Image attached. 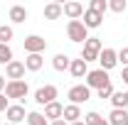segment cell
Listing matches in <instances>:
<instances>
[{"mask_svg":"<svg viewBox=\"0 0 128 125\" xmlns=\"http://www.w3.org/2000/svg\"><path fill=\"white\" fill-rule=\"evenodd\" d=\"M30 93V86H27V81L22 78V81H8L5 83V96H8V101L12 98V101H25Z\"/></svg>","mask_w":128,"mask_h":125,"instance_id":"cell-1","label":"cell"},{"mask_svg":"<svg viewBox=\"0 0 128 125\" xmlns=\"http://www.w3.org/2000/svg\"><path fill=\"white\" fill-rule=\"evenodd\" d=\"M66 37H69L72 42H76V44H84V42L89 39V30L84 27L81 20H69V22H66Z\"/></svg>","mask_w":128,"mask_h":125,"instance_id":"cell-2","label":"cell"},{"mask_svg":"<svg viewBox=\"0 0 128 125\" xmlns=\"http://www.w3.org/2000/svg\"><path fill=\"white\" fill-rule=\"evenodd\" d=\"M101 49H104V42H101L98 37H89V39L84 42V49H81V59H84L86 64L89 62H98Z\"/></svg>","mask_w":128,"mask_h":125,"instance_id":"cell-3","label":"cell"},{"mask_svg":"<svg viewBox=\"0 0 128 125\" xmlns=\"http://www.w3.org/2000/svg\"><path fill=\"white\" fill-rule=\"evenodd\" d=\"M66 98H69V103L81 106V103H86V101L91 98V88H89L86 83H76V86H72V88H69Z\"/></svg>","mask_w":128,"mask_h":125,"instance_id":"cell-4","label":"cell"},{"mask_svg":"<svg viewBox=\"0 0 128 125\" xmlns=\"http://www.w3.org/2000/svg\"><path fill=\"white\" fill-rule=\"evenodd\" d=\"M111 83V78H108V71H104V69H94V71H89L86 74V86L89 88H104V86H108Z\"/></svg>","mask_w":128,"mask_h":125,"instance_id":"cell-5","label":"cell"},{"mask_svg":"<svg viewBox=\"0 0 128 125\" xmlns=\"http://www.w3.org/2000/svg\"><path fill=\"white\" fill-rule=\"evenodd\" d=\"M57 96H59L57 86L47 83V86H42V88H37V91H34V101H37L40 106H49V103H54V101H57Z\"/></svg>","mask_w":128,"mask_h":125,"instance_id":"cell-6","label":"cell"},{"mask_svg":"<svg viewBox=\"0 0 128 125\" xmlns=\"http://www.w3.org/2000/svg\"><path fill=\"white\" fill-rule=\"evenodd\" d=\"M98 64H101L104 71H111L113 66L118 64V52L111 49V47H104V49H101V54H98Z\"/></svg>","mask_w":128,"mask_h":125,"instance_id":"cell-7","label":"cell"},{"mask_svg":"<svg viewBox=\"0 0 128 125\" xmlns=\"http://www.w3.org/2000/svg\"><path fill=\"white\" fill-rule=\"evenodd\" d=\"M44 49H47L44 37H40V34H30V37H25V52H27V54H42Z\"/></svg>","mask_w":128,"mask_h":125,"instance_id":"cell-8","label":"cell"},{"mask_svg":"<svg viewBox=\"0 0 128 125\" xmlns=\"http://www.w3.org/2000/svg\"><path fill=\"white\" fill-rule=\"evenodd\" d=\"M25 62H17V59H12V62L5 66V76L10 78V81H22L25 78Z\"/></svg>","mask_w":128,"mask_h":125,"instance_id":"cell-9","label":"cell"},{"mask_svg":"<svg viewBox=\"0 0 128 125\" xmlns=\"http://www.w3.org/2000/svg\"><path fill=\"white\" fill-rule=\"evenodd\" d=\"M62 10H64V15L69 17V20H81V17H84V5H81V2H76V0L64 2Z\"/></svg>","mask_w":128,"mask_h":125,"instance_id":"cell-10","label":"cell"},{"mask_svg":"<svg viewBox=\"0 0 128 125\" xmlns=\"http://www.w3.org/2000/svg\"><path fill=\"white\" fill-rule=\"evenodd\" d=\"M47 120H62L64 115V103H59V101H54V103H49V106H44V113H42Z\"/></svg>","mask_w":128,"mask_h":125,"instance_id":"cell-11","label":"cell"},{"mask_svg":"<svg viewBox=\"0 0 128 125\" xmlns=\"http://www.w3.org/2000/svg\"><path fill=\"white\" fill-rule=\"evenodd\" d=\"M69 74L74 78H86V74H89V64L84 62V59H72V64H69Z\"/></svg>","mask_w":128,"mask_h":125,"instance_id":"cell-12","label":"cell"},{"mask_svg":"<svg viewBox=\"0 0 128 125\" xmlns=\"http://www.w3.org/2000/svg\"><path fill=\"white\" fill-rule=\"evenodd\" d=\"M84 27L86 30H96V27H101V22H104V15H98V12H94V10H84Z\"/></svg>","mask_w":128,"mask_h":125,"instance_id":"cell-13","label":"cell"},{"mask_svg":"<svg viewBox=\"0 0 128 125\" xmlns=\"http://www.w3.org/2000/svg\"><path fill=\"white\" fill-rule=\"evenodd\" d=\"M5 118H8V123L17 125V123H22L27 115H25V108H22L20 103H15V106H10V108L5 110Z\"/></svg>","mask_w":128,"mask_h":125,"instance_id":"cell-14","label":"cell"},{"mask_svg":"<svg viewBox=\"0 0 128 125\" xmlns=\"http://www.w3.org/2000/svg\"><path fill=\"white\" fill-rule=\"evenodd\" d=\"M62 118L69 125L76 123V120H81V108H79V106H74V103H66V106H64V115H62Z\"/></svg>","mask_w":128,"mask_h":125,"instance_id":"cell-15","label":"cell"},{"mask_svg":"<svg viewBox=\"0 0 128 125\" xmlns=\"http://www.w3.org/2000/svg\"><path fill=\"white\" fill-rule=\"evenodd\" d=\"M42 66H44L42 54H27V59H25V69L27 71H40Z\"/></svg>","mask_w":128,"mask_h":125,"instance_id":"cell-16","label":"cell"},{"mask_svg":"<svg viewBox=\"0 0 128 125\" xmlns=\"http://www.w3.org/2000/svg\"><path fill=\"white\" fill-rule=\"evenodd\" d=\"M62 15H64V10L59 2H47L44 5V20H59Z\"/></svg>","mask_w":128,"mask_h":125,"instance_id":"cell-17","label":"cell"},{"mask_svg":"<svg viewBox=\"0 0 128 125\" xmlns=\"http://www.w3.org/2000/svg\"><path fill=\"white\" fill-rule=\"evenodd\" d=\"M108 125H128V113L121 108H113L108 115Z\"/></svg>","mask_w":128,"mask_h":125,"instance_id":"cell-18","label":"cell"},{"mask_svg":"<svg viewBox=\"0 0 128 125\" xmlns=\"http://www.w3.org/2000/svg\"><path fill=\"white\" fill-rule=\"evenodd\" d=\"M69 64H72V59H69L66 54H57V57L52 59V66H54L57 71H69Z\"/></svg>","mask_w":128,"mask_h":125,"instance_id":"cell-19","label":"cell"},{"mask_svg":"<svg viewBox=\"0 0 128 125\" xmlns=\"http://www.w3.org/2000/svg\"><path fill=\"white\" fill-rule=\"evenodd\" d=\"M113 103V108H121V110H126V106H128V98H126V93L123 91H113V96L108 98Z\"/></svg>","mask_w":128,"mask_h":125,"instance_id":"cell-20","label":"cell"},{"mask_svg":"<svg viewBox=\"0 0 128 125\" xmlns=\"http://www.w3.org/2000/svg\"><path fill=\"white\" fill-rule=\"evenodd\" d=\"M10 20H12V22H25V20H27V10H25L22 5H12V7H10Z\"/></svg>","mask_w":128,"mask_h":125,"instance_id":"cell-21","label":"cell"},{"mask_svg":"<svg viewBox=\"0 0 128 125\" xmlns=\"http://www.w3.org/2000/svg\"><path fill=\"white\" fill-rule=\"evenodd\" d=\"M27 125H49V120L42 115V113H37V110H32V113H27Z\"/></svg>","mask_w":128,"mask_h":125,"instance_id":"cell-22","label":"cell"},{"mask_svg":"<svg viewBox=\"0 0 128 125\" xmlns=\"http://www.w3.org/2000/svg\"><path fill=\"white\" fill-rule=\"evenodd\" d=\"M12 27L10 25H0V44H10V39H12Z\"/></svg>","mask_w":128,"mask_h":125,"instance_id":"cell-23","label":"cell"},{"mask_svg":"<svg viewBox=\"0 0 128 125\" xmlns=\"http://www.w3.org/2000/svg\"><path fill=\"white\" fill-rule=\"evenodd\" d=\"M12 62V49H10V44H0V64H8Z\"/></svg>","mask_w":128,"mask_h":125,"instance_id":"cell-24","label":"cell"},{"mask_svg":"<svg viewBox=\"0 0 128 125\" xmlns=\"http://www.w3.org/2000/svg\"><path fill=\"white\" fill-rule=\"evenodd\" d=\"M84 123H86V125H101V123H104V118H101L96 110H89V113L84 115Z\"/></svg>","mask_w":128,"mask_h":125,"instance_id":"cell-25","label":"cell"},{"mask_svg":"<svg viewBox=\"0 0 128 125\" xmlns=\"http://www.w3.org/2000/svg\"><path fill=\"white\" fill-rule=\"evenodd\" d=\"M89 10H94V12H98V15H104V12L108 10V2H106V0H91Z\"/></svg>","mask_w":128,"mask_h":125,"instance_id":"cell-26","label":"cell"},{"mask_svg":"<svg viewBox=\"0 0 128 125\" xmlns=\"http://www.w3.org/2000/svg\"><path fill=\"white\" fill-rule=\"evenodd\" d=\"M108 10H113V12H123V10H128V2H126V0H111V2H108Z\"/></svg>","mask_w":128,"mask_h":125,"instance_id":"cell-27","label":"cell"},{"mask_svg":"<svg viewBox=\"0 0 128 125\" xmlns=\"http://www.w3.org/2000/svg\"><path fill=\"white\" fill-rule=\"evenodd\" d=\"M96 96H98L101 101H104V98H111V96H113V86L108 83V86H104V88H98V91H96Z\"/></svg>","mask_w":128,"mask_h":125,"instance_id":"cell-28","label":"cell"},{"mask_svg":"<svg viewBox=\"0 0 128 125\" xmlns=\"http://www.w3.org/2000/svg\"><path fill=\"white\" fill-rule=\"evenodd\" d=\"M118 62L123 64V66H128V47H123L121 52H118Z\"/></svg>","mask_w":128,"mask_h":125,"instance_id":"cell-29","label":"cell"},{"mask_svg":"<svg viewBox=\"0 0 128 125\" xmlns=\"http://www.w3.org/2000/svg\"><path fill=\"white\" fill-rule=\"evenodd\" d=\"M8 108H10V101H8V96L0 93V113H5Z\"/></svg>","mask_w":128,"mask_h":125,"instance_id":"cell-30","label":"cell"},{"mask_svg":"<svg viewBox=\"0 0 128 125\" xmlns=\"http://www.w3.org/2000/svg\"><path fill=\"white\" fill-rule=\"evenodd\" d=\"M121 78H123V83L128 86V66H123V74H121Z\"/></svg>","mask_w":128,"mask_h":125,"instance_id":"cell-31","label":"cell"},{"mask_svg":"<svg viewBox=\"0 0 128 125\" xmlns=\"http://www.w3.org/2000/svg\"><path fill=\"white\" fill-rule=\"evenodd\" d=\"M5 83H8V81H5V76H2V74H0V93L5 91Z\"/></svg>","mask_w":128,"mask_h":125,"instance_id":"cell-32","label":"cell"},{"mask_svg":"<svg viewBox=\"0 0 128 125\" xmlns=\"http://www.w3.org/2000/svg\"><path fill=\"white\" fill-rule=\"evenodd\" d=\"M49 125H69V123H66V120L62 118V120H54V123H49Z\"/></svg>","mask_w":128,"mask_h":125,"instance_id":"cell-33","label":"cell"},{"mask_svg":"<svg viewBox=\"0 0 128 125\" xmlns=\"http://www.w3.org/2000/svg\"><path fill=\"white\" fill-rule=\"evenodd\" d=\"M72 125H86V123H84V120H76V123H72Z\"/></svg>","mask_w":128,"mask_h":125,"instance_id":"cell-34","label":"cell"},{"mask_svg":"<svg viewBox=\"0 0 128 125\" xmlns=\"http://www.w3.org/2000/svg\"><path fill=\"white\" fill-rule=\"evenodd\" d=\"M101 125H108V120H104V123H101Z\"/></svg>","mask_w":128,"mask_h":125,"instance_id":"cell-35","label":"cell"},{"mask_svg":"<svg viewBox=\"0 0 128 125\" xmlns=\"http://www.w3.org/2000/svg\"><path fill=\"white\" fill-rule=\"evenodd\" d=\"M2 125H12V123H2Z\"/></svg>","mask_w":128,"mask_h":125,"instance_id":"cell-36","label":"cell"},{"mask_svg":"<svg viewBox=\"0 0 128 125\" xmlns=\"http://www.w3.org/2000/svg\"><path fill=\"white\" fill-rule=\"evenodd\" d=\"M126 98H128V91H126Z\"/></svg>","mask_w":128,"mask_h":125,"instance_id":"cell-37","label":"cell"}]
</instances>
